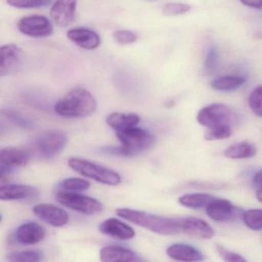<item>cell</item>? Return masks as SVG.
I'll return each instance as SVG.
<instances>
[{
    "mask_svg": "<svg viewBox=\"0 0 262 262\" xmlns=\"http://www.w3.org/2000/svg\"><path fill=\"white\" fill-rule=\"evenodd\" d=\"M118 216L128 222L163 235H172L182 232L181 219H171L132 208H118Z\"/></svg>",
    "mask_w": 262,
    "mask_h": 262,
    "instance_id": "obj_1",
    "label": "cell"
},
{
    "mask_svg": "<svg viewBox=\"0 0 262 262\" xmlns=\"http://www.w3.org/2000/svg\"><path fill=\"white\" fill-rule=\"evenodd\" d=\"M96 106L93 94L85 89L77 87L59 99L55 105L54 110L62 117L79 119L93 114Z\"/></svg>",
    "mask_w": 262,
    "mask_h": 262,
    "instance_id": "obj_2",
    "label": "cell"
},
{
    "mask_svg": "<svg viewBox=\"0 0 262 262\" xmlns=\"http://www.w3.org/2000/svg\"><path fill=\"white\" fill-rule=\"evenodd\" d=\"M116 137L122 143L119 146V156L125 157L138 156L148 151L156 143L154 135L137 125L116 132Z\"/></svg>",
    "mask_w": 262,
    "mask_h": 262,
    "instance_id": "obj_3",
    "label": "cell"
},
{
    "mask_svg": "<svg viewBox=\"0 0 262 262\" xmlns=\"http://www.w3.org/2000/svg\"><path fill=\"white\" fill-rule=\"evenodd\" d=\"M68 163L76 172L104 185L114 186L122 181L120 174L114 170L86 159L71 158Z\"/></svg>",
    "mask_w": 262,
    "mask_h": 262,
    "instance_id": "obj_4",
    "label": "cell"
},
{
    "mask_svg": "<svg viewBox=\"0 0 262 262\" xmlns=\"http://www.w3.org/2000/svg\"><path fill=\"white\" fill-rule=\"evenodd\" d=\"M238 115L235 110L222 103H213L202 108L198 113L199 124L207 128L222 125L234 127L238 121Z\"/></svg>",
    "mask_w": 262,
    "mask_h": 262,
    "instance_id": "obj_5",
    "label": "cell"
},
{
    "mask_svg": "<svg viewBox=\"0 0 262 262\" xmlns=\"http://www.w3.org/2000/svg\"><path fill=\"white\" fill-rule=\"evenodd\" d=\"M56 199L70 209L89 215L99 214L103 210V205L98 199L78 192L61 190L56 193Z\"/></svg>",
    "mask_w": 262,
    "mask_h": 262,
    "instance_id": "obj_6",
    "label": "cell"
},
{
    "mask_svg": "<svg viewBox=\"0 0 262 262\" xmlns=\"http://www.w3.org/2000/svg\"><path fill=\"white\" fill-rule=\"evenodd\" d=\"M67 143L68 137L66 133L59 130H50L38 136L34 147L40 157L51 159L63 151Z\"/></svg>",
    "mask_w": 262,
    "mask_h": 262,
    "instance_id": "obj_7",
    "label": "cell"
},
{
    "mask_svg": "<svg viewBox=\"0 0 262 262\" xmlns=\"http://www.w3.org/2000/svg\"><path fill=\"white\" fill-rule=\"evenodd\" d=\"M17 27L23 34L30 37H48L53 32L51 22L42 16H26L18 22Z\"/></svg>",
    "mask_w": 262,
    "mask_h": 262,
    "instance_id": "obj_8",
    "label": "cell"
},
{
    "mask_svg": "<svg viewBox=\"0 0 262 262\" xmlns=\"http://www.w3.org/2000/svg\"><path fill=\"white\" fill-rule=\"evenodd\" d=\"M205 211L210 219L217 222H233L242 213L230 201L216 198L208 203Z\"/></svg>",
    "mask_w": 262,
    "mask_h": 262,
    "instance_id": "obj_9",
    "label": "cell"
},
{
    "mask_svg": "<svg viewBox=\"0 0 262 262\" xmlns=\"http://www.w3.org/2000/svg\"><path fill=\"white\" fill-rule=\"evenodd\" d=\"M77 0H56L50 11L52 19L59 27L71 25L76 16Z\"/></svg>",
    "mask_w": 262,
    "mask_h": 262,
    "instance_id": "obj_10",
    "label": "cell"
},
{
    "mask_svg": "<svg viewBox=\"0 0 262 262\" xmlns=\"http://www.w3.org/2000/svg\"><path fill=\"white\" fill-rule=\"evenodd\" d=\"M47 235L45 228L36 222H27L18 227L13 233L15 242L22 245H33L43 240Z\"/></svg>",
    "mask_w": 262,
    "mask_h": 262,
    "instance_id": "obj_11",
    "label": "cell"
},
{
    "mask_svg": "<svg viewBox=\"0 0 262 262\" xmlns=\"http://www.w3.org/2000/svg\"><path fill=\"white\" fill-rule=\"evenodd\" d=\"M33 211L39 219L53 227L64 226L70 221V215L67 211L52 204L35 205Z\"/></svg>",
    "mask_w": 262,
    "mask_h": 262,
    "instance_id": "obj_12",
    "label": "cell"
},
{
    "mask_svg": "<svg viewBox=\"0 0 262 262\" xmlns=\"http://www.w3.org/2000/svg\"><path fill=\"white\" fill-rule=\"evenodd\" d=\"M22 59V51L15 44H7L0 49V75L8 76L14 73Z\"/></svg>",
    "mask_w": 262,
    "mask_h": 262,
    "instance_id": "obj_13",
    "label": "cell"
},
{
    "mask_svg": "<svg viewBox=\"0 0 262 262\" xmlns=\"http://www.w3.org/2000/svg\"><path fill=\"white\" fill-rule=\"evenodd\" d=\"M99 231L102 234L119 240L126 241L136 235L135 230L123 221L116 217H110L99 225Z\"/></svg>",
    "mask_w": 262,
    "mask_h": 262,
    "instance_id": "obj_14",
    "label": "cell"
},
{
    "mask_svg": "<svg viewBox=\"0 0 262 262\" xmlns=\"http://www.w3.org/2000/svg\"><path fill=\"white\" fill-rule=\"evenodd\" d=\"M182 232L200 239H211L214 236V229L205 221L194 217L181 219Z\"/></svg>",
    "mask_w": 262,
    "mask_h": 262,
    "instance_id": "obj_15",
    "label": "cell"
},
{
    "mask_svg": "<svg viewBox=\"0 0 262 262\" xmlns=\"http://www.w3.org/2000/svg\"><path fill=\"white\" fill-rule=\"evenodd\" d=\"M102 261H142L143 259L136 251L126 247L108 245L100 251Z\"/></svg>",
    "mask_w": 262,
    "mask_h": 262,
    "instance_id": "obj_16",
    "label": "cell"
},
{
    "mask_svg": "<svg viewBox=\"0 0 262 262\" xmlns=\"http://www.w3.org/2000/svg\"><path fill=\"white\" fill-rule=\"evenodd\" d=\"M67 37L78 47L86 50H96L101 43L99 35L90 29H72L67 33Z\"/></svg>",
    "mask_w": 262,
    "mask_h": 262,
    "instance_id": "obj_17",
    "label": "cell"
},
{
    "mask_svg": "<svg viewBox=\"0 0 262 262\" xmlns=\"http://www.w3.org/2000/svg\"><path fill=\"white\" fill-rule=\"evenodd\" d=\"M39 191L36 187L27 185H2L0 199L3 201L27 200L36 198Z\"/></svg>",
    "mask_w": 262,
    "mask_h": 262,
    "instance_id": "obj_18",
    "label": "cell"
},
{
    "mask_svg": "<svg viewBox=\"0 0 262 262\" xmlns=\"http://www.w3.org/2000/svg\"><path fill=\"white\" fill-rule=\"evenodd\" d=\"M166 253L171 258L176 260L194 262L204 260L203 254L199 249L186 244L170 245L167 248Z\"/></svg>",
    "mask_w": 262,
    "mask_h": 262,
    "instance_id": "obj_19",
    "label": "cell"
},
{
    "mask_svg": "<svg viewBox=\"0 0 262 262\" xmlns=\"http://www.w3.org/2000/svg\"><path fill=\"white\" fill-rule=\"evenodd\" d=\"M30 155L25 150L18 148H4L0 152V165L10 168L24 167L30 162Z\"/></svg>",
    "mask_w": 262,
    "mask_h": 262,
    "instance_id": "obj_20",
    "label": "cell"
},
{
    "mask_svg": "<svg viewBox=\"0 0 262 262\" xmlns=\"http://www.w3.org/2000/svg\"><path fill=\"white\" fill-rule=\"evenodd\" d=\"M140 121V117L135 113H114L106 118V123L116 132L136 126Z\"/></svg>",
    "mask_w": 262,
    "mask_h": 262,
    "instance_id": "obj_21",
    "label": "cell"
},
{
    "mask_svg": "<svg viewBox=\"0 0 262 262\" xmlns=\"http://www.w3.org/2000/svg\"><path fill=\"white\" fill-rule=\"evenodd\" d=\"M257 148L248 142H241L230 145L225 151V156L231 159H249L255 156Z\"/></svg>",
    "mask_w": 262,
    "mask_h": 262,
    "instance_id": "obj_22",
    "label": "cell"
},
{
    "mask_svg": "<svg viewBox=\"0 0 262 262\" xmlns=\"http://www.w3.org/2000/svg\"><path fill=\"white\" fill-rule=\"evenodd\" d=\"M245 82L246 79L243 76H221L211 82V87L215 91L232 92L240 88Z\"/></svg>",
    "mask_w": 262,
    "mask_h": 262,
    "instance_id": "obj_23",
    "label": "cell"
},
{
    "mask_svg": "<svg viewBox=\"0 0 262 262\" xmlns=\"http://www.w3.org/2000/svg\"><path fill=\"white\" fill-rule=\"evenodd\" d=\"M214 199L213 196L204 193H194L187 194L181 196L179 202L181 205L191 209H201L206 208L210 202Z\"/></svg>",
    "mask_w": 262,
    "mask_h": 262,
    "instance_id": "obj_24",
    "label": "cell"
},
{
    "mask_svg": "<svg viewBox=\"0 0 262 262\" xmlns=\"http://www.w3.org/2000/svg\"><path fill=\"white\" fill-rule=\"evenodd\" d=\"M3 115L10 122L22 129L30 130L34 126V124L31 119H29L28 117L16 110L6 108V110H3Z\"/></svg>",
    "mask_w": 262,
    "mask_h": 262,
    "instance_id": "obj_25",
    "label": "cell"
},
{
    "mask_svg": "<svg viewBox=\"0 0 262 262\" xmlns=\"http://www.w3.org/2000/svg\"><path fill=\"white\" fill-rule=\"evenodd\" d=\"M43 254L36 250L16 251L7 255V260L16 262H38L42 260Z\"/></svg>",
    "mask_w": 262,
    "mask_h": 262,
    "instance_id": "obj_26",
    "label": "cell"
},
{
    "mask_svg": "<svg viewBox=\"0 0 262 262\" xmlns=\"http://www.w3.org/2000/svg\"><path fill=\"white\" fill-rule=\"evenodd\" d=\"M90 185H91L90 182L85 179H80V178H69L60 182L59 188L62 191L79 192V191H86L90 188Z\"/></svg>",
    "mask_w": 262,
    "mask_h": 262,
    "instance_id": "obj_27",
    "label": "cell"
},
{
    "mask_svg": "<svg viewBox=\"0 0 262 262\" xmlns=\"http://www.w3.org/2000/svg\"><path fill=\"white\" fill-rule=\"evenodd\" d=\"M244 223L254 231L262 230V209H249L242 213Z\"/></svg>",
    "mask_w": 262,
    "mask_h": 262,
    "instance_id": "obj_28",
    "label": "cell"
},
{
    "mask_svg": "<svg viewBox=\"0 0 262 262\" xmlns=\"http://www.w3.org/2000/svg\"><path fill=\"white\" fill-rule=\"evenodd\" d=\"M234 127L231 125H222L208 128L205 133V139L207 141L223 140L228 139L232 135Z\"/></svg>",
    "mask_w": 262,
    "mask_h": 262,
    "instance_id": "obj_29",
    "label": "cell"
},
{
    "mask_svg": "<svg viewBox=\"0 0 262 262\" xmlns=\"http://www.w3.org/2000/svg\"><path fill=\"white\" fill-rule=\"evenodd\" d=\"M219 54L217 47L215 46H211L207 51L204 62V72L206 74H211L217 70L219 67Z\"/></svg>",
    "mask_w": 262,
    "mask_h": 262,
    "instance_id": "obj_30",
    "label": "cell"
},
{
    "mask_svg": "<svg viewBox=\"0 0 262 262\" xmlns=\"http://www.w3.org/2000/svg\"><path fill=\"white\" fill-rule=\"evenodd\" d=\"M53 0H7L10 7L17 9H36L47 7Z\"/></svg>",
    "mask_w": 262,
    "mask_h": 262,
    "instance_id": "obj_31",
    "label": "cell"
},
{
    "mask_svg": "<svg viewBox=\"0 0 262 262\" xmlns=\"http://www.w3.org/2000/svg\"><path fill=\"white\" fill-rule=\"evenodd\" d=\"M248 104L254 115L262 118V85L256 87L249 96Z\"/></svg>",
    "mask_w": 262,
    "mask_h": 262,
    "instance_id": "obj_32",
    "label": "cell"
},
{
    "mask_svg": "<svg viewBox=\"0 0 262 262\" xmlns=\"http://www.w3.org/2000/svg\"><path fill=\"white\" fill-rule=\"evenodd\" d=\"M191 10V6L185 4H167L162 7V13L167 16H176L185 14Z\"/></svg>",
    "mask_w": 262,
    "mask_h": 262,
    "instance_id": "obj_33",
    "label": "cell"
},
{
    "mask_svg": "<svg viewBox=\"0 0 262 262\" xmlns=\"http://www.w3.org/2000/svg\"><path fill=\"white\" fill-rule=\"evenodd\" d=\"M113 39L120 45H130L137 41L138 36L131 30H120L115 32L113 35Z\"/></svg>",
    "mask_w": 262,
    "mask_h": 262,
    "instance_id": "obj_34",
    "label": "cell"
},
{
    "mask_svg": "<svg viewBox=\"0 0 262 262\" xmlns=\"http://www.w3.org/2000/svg\"><path fill=\"white\" fill-rule=\"evenodd\" d=\"M216 251L219 253L220 257L225 261H247L246 259L243 256L237 254V253L229 251V250L226 249L221 245H216Z\"/></svg>",
    "mask_w": 262,
    "mask_h": 262,
    "instance_id": "obj_35",
    "label": "cell"
},
{
    "mask_svg": "<svg viewBox=\"0 0 262 262\" xmlns=\"http://www.w3.org/2000/svg\"><path fill=\"white\" fill-rule=\"evenodd\" d=\"M243 5L256 10H262V0H240Z\"/></svg>",
    "mask_w": 262,
    "mask_h": 262,
    "instance_id": "obj_36",
    "label": "cell"
},
{
    "mask_svg": "<svg viewBox=\"0 0 262 262\" xmlns=\"http://www.w3.org/2000/svg\"><path fill=\"white\" fill-rule=\"evenodd\" d=\"M253 182L256 185H259V186H262V169L260 171H257L254 176V179Z\"/></svg>",
    "mask_w": 262,
    "mask_h": 262,
    "instance_id": "obj_37",
    "label": "cell"
},
{
    "mask_svg": "<svg viewBox=\"0 0 262 262\" xmlns=\"http://www.w3.org/2000/svg\"><path fill=\"white\" fill-rule=\"evenodd\" d=\"M256 196H257V199L262 203V186L257 190Z\"/></svg>",
    "mask_w": 262,
    "mask_h": 262,
    "instance_id": "obj_38",
    "label": "cell"
}]
</instances>
